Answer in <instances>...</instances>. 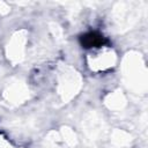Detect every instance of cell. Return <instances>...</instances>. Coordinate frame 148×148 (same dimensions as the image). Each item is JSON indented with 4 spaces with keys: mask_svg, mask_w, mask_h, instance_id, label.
I'll return each instance as SVG.
<instances>
[{
    "mask_svg": "<svg viewBox=\"0 0 148 148\" xmlns=\"http://www.w3.org/2000/svg\"><path fill=\"white\" fill-rule=\"evenodd\" d=\"M103 43V37L98 34L91 32L88 35H84L82 37V44L86 47H91V46H98Z\"/></svg>",
    "mask_w": 148,
    "mask_h": 148,
    "instance_id": "obj_1",
    "label": "cell"
}]
</instances>
